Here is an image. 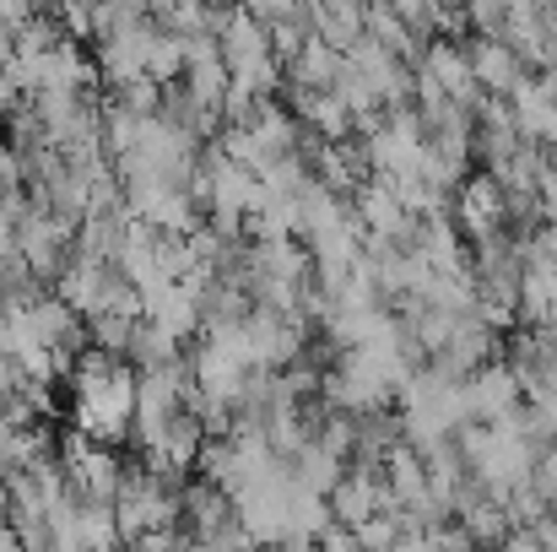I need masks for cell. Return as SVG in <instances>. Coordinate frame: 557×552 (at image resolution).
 Instances as JSON below:
<instances>
[{
	"label": "cell",
	"mask_w": 557,
	"mask_h": 552,
	"mask_svg": "<svg viewBox=\"0 0 557 552\" xmlns=\"http://www.w3.org/2000/svg\"><path fill=\"white\" fill-rule=\"evenodd\" d=\"M379 466H384V488H389V499H395V504H406V499H417V493L428 488L422 455H417V450H411L406 439H400V444H389Z\"/></svg>",
	"instance_id": "6"
},
{
	"label": "cell",
	"mask_w": 557,
	"mask_h": 552,
	"mask_svg": "<svg viewBox=\"0 0 557 552\" xmlns=\"http://www.w3.org/2000/svg\"><path fill=\"white\" fill-rule=\"evenodd\" d=\"M455 520L471 531V542H476V548H498V542H504V531L515 526V520H509V504H504V499H487V493H482L476 504H466Z\"/></svg>",
	"instance_id": "7"
},
{
	"label": "cell",
	"mask_w": 557,
	"mask_h": 552,
	"mask_svg": "<svg viewBox=\"0 0 557 552\" xmlns=\"http://www.w3.org/2000/svg\"><path fill=\"white\" fill-rule=\"evenodd\" d=\"M460 11H466V27L471 33H504L509 0H460Z\"/></svg>",
	"instance_id": "11"
},
{
	"label": "cell",
	"mask_w": 557,
	"mask_h": 552,
	"mask_svg": "<svg viewBox=\"0 0 557 552\" xmlns=\"http://www.w3.org/2000/svg\"><path fill=\"white\" fill-rule=\"evenodd\" d=\"M114 103H120V109H131L136 120H152V114L163 109V82H152V76H136V82L114 87Z\"/></svg>",
	"instance_id": "10"
},
{
	"label": "cell",
	"mask_w": 557,
	"mask_h": 552,
	"mask_svg": "<svg viewBox=\"0 0 557 552\" xmlns=\"http://www.w3.org/2000/svg\"><path fill=\"white\" fill-rule=\"evenodd\" d=\"M449 217H455V228H460L466 238H482V233L504 228V184H498V174L471 169V174L460 180V189H455Z\"/></svg>",
	"instance_id": "1"
},
{
	"label": "cell",
	"mask_w": 557,
	"mask_h": 552,
	"mask_svg": "<svg viewBox=\"0 0 557 552\" xmlns=\"http://www.w3.org/2000/svg\"><path fill=\"white\" fill-rule=\"evenodd\" d=\"M180 358H185V342L174 331H163L147 315L131 326V342H125V364L131 368H163V364H180Z\"/></svg>",
	"instance_id": "5"
},
{
	"label": "cell",
	"mask_w": 557,
	"mask_h": 552,
	"mask_svg": "<svg viewBox=\"0 0 557 552\" xmlns=\"http://www.w3.org/2000/svg\"><path fill=\"white\" fill-rule=\"evenodd\" d=\"M466 44V65H471V76H476V87L482 93H498V98H509L515 93V82L531 71L498 33H466L460 38Z\"/></svg>",
	"instance_id": "2"
},
{
	"label": "cell",
	"mask_w": 557,
	"mask_h": 552,
	"mask_svg": "<svg viewBox=\"0 0 557 552\" xmlns=\"http://www.w3.org/2000/svg\"><path fill=\"white\" fill-rule=\"evenodd\" d=\"M342 49L336 44H325L320 33H309L287 60H282V71H287V82H298V87H331L336 82V71H342Z\"/></svg>",
	"instance_id": "3"
},
{
	"label": "cell",
	"mask_w": 557,
	"mask_h": 552,
	"mask_svg": "<svg viewBox=\"0 0 557 552\" xmlns=\"http://www.w3.org/2000/svg\"><path fill=\"white\" fill-rule=\"evenodd\" d=\"M5 44H11V22L0 16V54H5Z\"/></svg>",
	"instance_id": "14"
},
{
	"label": "cell",
	"mask_w": 557,
	"mask_h": 552,
	"mask_svg": "<svg viewBox=\"0 0 557 552\" xmlns=\"http://www.w3.org/2000/svg\"><path fill=\"white\" fill-rule=\"evenodd\" d=\"M136 320H141V315H120V309H92V315H82L87 342L103 347V353H120V358H125V342H131V326H136Z\"/></svg>",
	"instance_id": "9"
},
{
	"label": "cell",
	"mask_w": 557,
	"mask_h": 552,
	"mask_svg": "<svg viewBox=\"0 0 557 552\" xmlns=\"http://www.w3.org/2000/svg\"><path fill=\"white\" fill-rule=\"evenodd\" d=\"M238 5H244L249 16H260V22L271 27V22H276V16H287V11H293L298 0H238Z\"/></svg>",
	"instance_id": "13"
},
{
	"label": "cell",
	"mask_w": 557,
	"mask_h": 552,
	"mask_svg": "<svg viewBox=\"0 0 557 552\" xmlns=\"http://www.w3.org/2000/svg\"><path fill=\"white\" fill-rule=\"evenodd\" d=\"M82 5H92V0H82Z\"/></svg>",
	"instance_id": "16"
},
{
	"label": "cell",
	"mask_w": 557,
	"mask_h": 552,
	"mask_svg": "<svg viewBox=\"0 0 557 552\" xmlns=\"http://www.w3.org/2000/svg\"><path fill=\"white\" fill-rule=\"evenodd\" d=\"M547 326H557V304H553V320H547Z\"/></svg>",
	"instance_id": "15"
},
{
	"label": "cell",
	"mask_w": 557,
	"mask_h": 552,
	"mask_svg": "<svg viewBox=\"0 0 557 552\" xmlns=\"http://www.w3.org/2000/svg\"><path fill=\"white\" fill-rule=\"evenodd\" d=\"M531 488H536L542 499H553V493H557V439H547V444H536V466H531Z\"/></svg>",
	"instance_id": "12"
},
{
	"label": "cell",
	"mask_w": 557,
	"mask_h": 552,
	"mask_svg": "<svg viewBox=\"0 0 557 552\" xmlns=\"http://www.w3.org/2000/svg\"><path fill=\"white\" fill-rule=\"evenodd\" d=\"M363 33H369L373 44H384L389 54L411 60V65H417V54H422V38L411 33V22H406L389 0H363Z\"/></svg>",
	"instance_id": "4"
},
{
	"label": "cell",
	"mask_w": 557,
	"mask_h": 552,
	"mask_svg": "<svg viewBox=\"0 0 557 552\" xmlns=\"http://www.w3.org/2000/svg\"><path fill=\"white\" fill-rule=\"evenodd\" d=\"M147 76L152 82H180L185 76V33H169V27L152 33V44H147Z\"/></svg>",
	"instance_id": "8"
}]
</instances>
